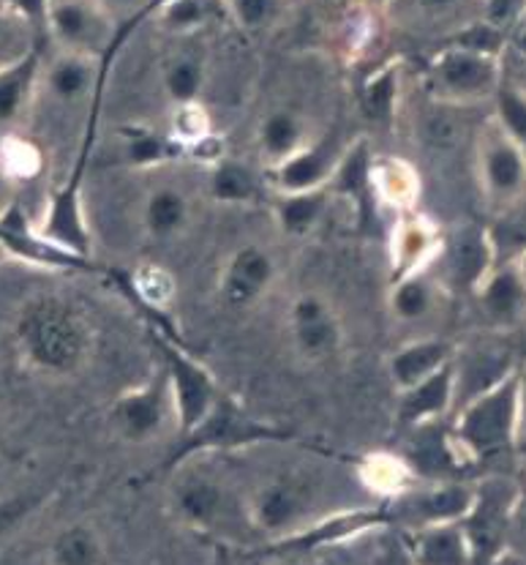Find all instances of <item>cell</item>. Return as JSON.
I'll return each instance as SVG.
<instances>
[{
  "label": "cell",
  "instance_id": "1f68e13d",
  "mask_svg": "<svg viewBox=\"0 0 526 565\" xmlns=\"http://www.w3.org/2000/svg\"><path fill=\"white\" fill-rule=\"evenodd\" d=\"M305 142H311L309 129L294 109H273V113L265 115L257 129V146L270 161V167L281 164L289 156L298 153Z\"/></svg>",
  "mask_w": 526,
  "mask_h": 565
},
{
  "label": "cell",
  "instance_id": "83f0119b",
  "mask_svg": "<svg viewBox=\"0 0 526 565\" xmlns=\"http://www.w3.org/2000/svg\"><path fill=\"white\" fill-rule=\"evenodd\" d=\"M398 535L404 539V546L415 565H475L461 522L431 524V527L407 530Z\"/></svg>",
  "mask_w": 526,
  "mask_h": 565
},
{
  "label": "cell",
  "instance_id": "7402d4cb",
  "mask_svg": "<svg viewBox=\"0 0 526 565\" xmlns=\"http://www.w3.org/2000/svg\"><path fill=\"white\" fill-rule=\"evenodd\" d=\"M472 298L483 322L494 331H513L526 322V281L516 263L494 265Z\"/></svg>",
  "mask_w": 526,
  "mask_h": 565
},
{
  "label": "cell",
  "instance_id": "d6a6232c",
  "mask_svg": "<svg viewBox=\"0 0 526 565\" xmlns=\"http://www.w3.org/2000/svg\"><path fill=\"white\" fill-rule=\"evenodd\" d=\"M439 292H442V287L437 285V279H431L429 270H423V274L390 281L387 307H390V315L398 322H420L433 315L439 303Z\"/></svg>",
  "mask_w": 526,
  "mask_h": 565
},
{
  "label": "cell",
  "instance_id": "ffe728a7",
  "mask_svg": "<svg viewBox=\"0 0 526 565\" xmlns=\"http://www.w3.org/2000/svg\"><path fill=\"white\" fill-rule=\"evenodd\" d=\"M0 246L9 257L25 259V263L42 265L50 270H94V259L74 257L47 244L36 233V222L28 218L20 203H11L0 213Z\"/></svg>",
  "mask_w": 526,
  "mask_h": 565
},
{
  "label": "cell",
  "instance_id": "277c9868",
  "mask_svg": "<svg viewBox=\"0 0 526 565\" xmlns=\"http://www.w3.org/2000/svg\"><path fill=\"white\" fill-rule=\"evenodd\" d=\"M518 489L522 483L507 476H489L475 481V503L470 514L461 519L475 565H494L502 552L511 550Z\"/></svg>",
  "mask_w": 526,
  "mask_h": 565
},
{
  "label": "cell",
  "instance_id": "4fadbf2b",
  "mask_svg": "<svg viewBox=\"0 0 526 565\" xmlns=\"http://www.w3.org/2000/svg\"><path fill=\"white\" fill-rule=\"evenodd\" d=\"M36 233L55 249L94 259V235H90L88 213L83 203V164L72 172L68 181L52 189L47 203H44V213L36 222Z\"/></svg>",
  "mask_w": 526,
  "mask_h": 565
},
{
  "label": "cell",
  "instance_id": "f35d334b",
  "mask_svg": "<svg viewBox=\"0 0 526 565\" xmlns=\"http://www.w3.org/2000/svg\"><path fill=\"white\" fill-rule=\"evenodd\" d=\"M363 109L374 124H390L398 109V63L379 68L363 85Z\"/></svg>",
  "mask_w": 526,
  "mask_h": 565
},
{
  "label": "cell",
  "instance_id": "8992f818",
  "mask_svg": "<svg viewBox=\"0 0 526 565\" xmlns=\"http://www.w3.org/2000/svg\"><path fill=\"white\" fill-rule=\"evenodd\" d=\"M311 511H314V483L292 472L268 478L246 500L248 527L270 541L298 533L300 527L314 522Z\"/></svg>",
  "mask_w": 526,
  "mask_h": 565
},
{
  "label": "cell",
  "instance_id": "f5cc1de1",
  "mask_svg": "<svg viewBox=\"0 0 526 565\" xmlns=\"http://www.w3.org/2000/svg\"><path fill=\"white\" fill-rule=\"evenodd\" d=\"M379 565H415L412 557H409L407 546H404V539L396 533V539H390V544L385 546L383 555H379Z\"/></svg>",
  "mask_w": 526,
  "mask_h": 565
},
{
  "label": "cell",
  "instance_id": "ba28073f",
  "mask_svg": "<svg viewBox=\"0 0 526 565\" xmlns=\"http://www.w3.org/2000/svg\"><path fill=\"white\" fill-rule=\"evenodd\" d=\"M494 265L496 257L489 227L480 222H464L442 235L431 268H439L437 285L442 290L455 292V296H475Z\"/></svg>",
  "mask_w": 526,
  "mask_h": 565
},
{
  "label": "cell",
  "instance_id": "db71d44e",
  "mask_svg": "<svg viewBox=\"0 0 526 565\" xmlns=\"http://www.w3.org/2000/svg\"><path fill=\"white\" fill-rule=\"evenodd\" d=\"M28 31L25 25H22L20 20H17L14 14H11L9 9H6V3L3 0H0V44H6V42H11V39H14V33L17 31Z\"/></svg>",
  "mask_w": 526,
  "mask_h": 565
},
{
  "label": "cell",
  "instance_id": "5b68a950",
  "mask_svg": "<svg viewBox=\"0 0 526 565\" xmlns=\"http://www.w3.org/2000/svg\"><path fill=\"white\" fill-rule=\"evenodd\" d=\"M285 429H279L273 424H265V420H257L251 413L243 411L238 402L222 394L216 407L205 415V420L196 424L186 435H181V448H175L170 454L167 467L175 470L178 465L192 459L194 454L235 451V448H248L257 446V443L285 440Z\"/></svg>",
  "mask_w": 526,
  "mask_h": 565
},
{
  "label": "cell",
  "instance_id": "ee69618b",
  "mask_svg": "<svg viewBox=\"0 0 526 565\" xmlns=\"http://www.w3.org/2000/svg\"><path fill=\"white\" fill-rule=\"evenodd\" d=\"M178 151H183L181 142L167 140V137L150 135V131H135L126 140V159L135 167H153L164 164L167 159H172Z\"/></svg>",
  "mask_w": 526,
  "mask_h": 565
},
{
  "label": "cell",
  "instance_id": "f907efd6",
  "mask_svg": "<svg viewBox=\"0 0 526 565\" xmlns=\"http://www.w3.org/2000/svg\"><path fill=\"white\" fill-rule=\"evenodd\" d=\"M518 451H526V361L518 363Z\"/></svg>",
  "mask_w": 526,
  "mask_h": 565
},
{
  "label": "cell",
  "instance_id": "f6af8a7d",
  "mask_svg": "<svg viewBox=\"0 0 526 565\" xmlns=\"http://www.w3.org/2000/svg\"><path fill=\"white\" fill-rule=\"evenodd\" d=\"M211 137V120L200 104H186L175 107V120H172V140L181 142L183 148L200 146L202 140Z\"/></svg>",
  "mask_w": 526,
  "mask_h": 565
},
{
  "label": "cell",
  "instance_id": "9c48e42d",
  "mask_svg": "<svg viewBox=\"0 0 526 565\" xmlns=\"http://www.w3.org/2000/svg\"><path fill=\"white\" fill-rule=\"evenodd\" d=\"M109 418H112L115 435L129 446H148L159 440L170 420H175V402H172L164 366L159 363L142 385L120 394Z\"/></svg>",
  "mask_w": 526,
  "mask_h": 565
},
{
  "label": "cell",
  "instance_id": "ab89813d",
  "mask_svg": "<svg viewBox=\"0 0 526 565\" xmlns=\"http://www.w3.org/2000/svg\"><path fill=\"white\" fill-rule=\"evenodd\" d=\"M491 104H494L491 118H494L496 124L502 126V131H505V135L526 153V90L502 79L500 90H496L494 102Z\"/></svg>",
  "mask_w": 526,
  "mask_h": 565
},
{
  "label": "cell",
  "instance_id": "9a60e30c",
  "mask_svg": "<svg viewBox=\"0 0 526 565\" xmlns=\"http://www.w3.org/2000/svg\"><path fill=\"white\" fill-rule=\"evenodd\" d=\"M352 140H346L341 131L314 137L305 142L298 153H292L281 164L270 167V183L276 194H298L325 189L333 181L341 159L350 151Z\"/></svg>",
  "mask_w": 526,
  "mask_h": 565
},
{
  "label": "cell",
  "instance_id": "6da1fadb",
  "mask_svg": "<svg viewBox=\"0 0 526 565\" xmlns=\"http://www.w3.org/2000/svg\"><path fill=\"white\" fill-rule=\"evenodd\" d=\"M11 339L22 363L33 372L74 377L94 359L96 326L72 298L42 292L17 309Z\"/></svg>",
  "mask_w": 526,
  "mask_h": 565
},
{
  "label": "cell",
  "instance_id": "7a4b0ae2",
  "mask_svg": "<svg viewBox=\"0 0 526 565\" xmlns=\"http://www.w3.org/2000/svg\"><path fill=\"white\" fill-rule=\"evenodd\" d=\"M518 372V369H516ZM516 372L470 405L453 413V437L472 467L518 454V377Z\"/></svg>",
  "mask_w": 526,
  "mask_h": 565
},
{
  "label": "cell",
  "instance_id": "e0dca14e",
  "mask_svg": "<svg viewBox=\"0 0 526 565\" xmlns=\"http://www.w3.org/2000/svg\"><path fill=\"white\" fill-rule=\"evenodd\" d=\"M390 524V516H387L385 505H377V509H355L344 511V514H333L328 519H316V522L305 524L298 533L285 535L279 541H270L273 544L276 557H289V555H303V552L322 550V546L341 544L346 539H355V535L366 533V530H377Z\"/></svg>",
  "mask_w": 526,
  "mask_h": 565
},
{
  "label": "cell",
  "instance_id": "836d02e7",
  "mask_svg": "<svg viewBox=\"0 0 526 565\" xmlns=\"http://www.w3.org/2000/svg\"><path fill=\"white\" fill-rule=\"evenodd\" d=\"M101 533L88 522L66 524L50 544V565H104Z\"/></svg>",
  "mask_w": 526,
  "mask_h": 565
},
{
  "label": "cell",
  "instance_id": "e575fe53",
  "mask_svg": "<svg viewBox=\"0 0 526 565\" xmlns=\"http://www.w3.org/2000/svg\"><path fill=\"white\" fill-rule=\"evenodd\" d=\"M211 198L222 205H243L254 203L259 198V181L243 161L222 156L211 164V178H207Z\"/></svg>",
  "mask_w": 526,
  "mask_h": 565
},
{
  "label": "cell",
  "instance_id": "8d00e7d4",
  "mask_svg": "<svg viewBox=\"0 0 526 565\" xmlns=\"http://www.w3.org/2000/svg\"><path fill=\"white\" fill-rule=\"evenodd\" d=\"M387 6L409 17H420V20H459L461 28L485 20L489 14V0H390Z\"/></svg>",
  "mask_w": 526,
  "mask_h": 565
},
{
  "label": "cell",
  "instance_id": "52a82bcc",
  "mask_svg": "<svg viewBox=\"0 0 526 565\" xmlns=\"http://www.w3.org/2000/svg\"><path fill=\"white\" fill-rule=\"evenodd\" d=\"M475 172L480 194L494 213L526 194V153L502 131L494 118L485 120L477 131Z\"/></svg>",
  "mask_w": 526,
  "mask_h": 565
},
{
  "label": "cell",
  "instance_id": "6125c7cd",
  "mask_svg": "<svg viewBox=\"0 0 526 565\" xmlns=\"http://www.w3.org/2000/svg\"><path fill=\"white\" fill-rule=\"evenodd\" d=\"M222 565H229V563H227V561H224V563H222Z\"/></svg>",
  "mask_w": 526,
  "mask_h": 565
},
{
  "label": "cell",
  "instance_id": "7dc6e473",
  "mask_svg": "<svg viewBox=\"0 0 526 565\" xmlns=\"http://www.w3.org/2000/svg\"><path fill=\"white\" fill-rule=\"evenodd\" d=\"M3 3L28 31L47 36V14L52 0H3Z\"/></svg>",
  "mask_w": 526,
  "mask_h": 565
},
{
  "label": "cell",
  "instance_id": "b9f144b4",
  "mask_svg": "<svg viewBox=\"0 0 526 565\" xmlns=\"http://www.w3.org/2000/svg\"><path fill=\"white\" fill-rule=\"evenodd\" d=\"M0 161H3V170L9 172L11 183L20 181H33V178L42 175L44 170V156L42 148L33 146L25 137H6L0 140Z\"/></svg>",
  "mask_w": 526,
  "mask_h": 565
},
{
  "label": "cell",
  "instance_id": "74e56055",
  "mask_svg": "<svg viewBox=\"0 0 526 565\" xmlns=\"http://www.w3.org/2000/svg\"><path fill=\"white\" fill-rule=\"evenodd\" d=\"M205 88V61L200 55H178L164 68V94L175 107L200 104Z\"/></svg>",
  "mask_w": 526,
  "mask_h": 565
},
{
  "label": "cell",
  "instance_id": "94428289",
  "mask_svg": "<svg viewBox=\"0 0 526 565\" xmlns=\"http://www.w3.org/2000/svg\"><path fill=\"white\" fill-rule=\"evenodd\" d=\"M0 443H3V431H0Z\"/></svg>",
  "mask_w": 526,
  "mask_h": 565
},
{
  "label": "cell",
  "instance_id": "4316f807",
  "mask_svg": "<svg viewBox=\"0 0 526 565\" xmlns=\"http://www.w3.org/2000/svg\"><path fill=\"white\" fill-rule=\"evenodd\" d=\"M42 68L39 47L0 63V126H14L31 109L36 88L42 85Z\"/></svg>",
  "mask_w": 526,
  "mask_h": 565
},
{
  "label": "cell",
  "instance_id": "603a6c76",
  "mask_svg": "<svg viewBox=\"0 0 526 565\" xmlns=\"http://www.w3.org/2000/svg\"><path fill=\"white\" fill-rule=\"evenodd\" d=\"M439 244L442 233L433 227L431 218L415 211L401 213L390 233V281L431 270Z\"/></svg>",
  "mask_w": 526,
  "mask_h": 565
},
{
  "label": "cell",
  "instance_id": "f546056e",
  "mask_svg": "<svg viewBox=\"0 0 526 565\" xmlns=\"http://www.w3.org/2000/svg\"><path fill=\"white\" fill-rule=\"evenodd\" d=\"M372 186L379 205L396 213L415 211L420 200V175L409 161L398 156H374Z\"/></svg>",
  "mask_w": 526,
  "mask_h": 565
},
{
  "label": "cell",
  "instance_id": "484cf974",
  "mask_svg": "<svg viewBox=\"0 0 526 565\" xmlns=\"http://www.w3.org/2000/svg\"><path fill=\"white\" fill-rule=\"evenodd\" d=\"M455 355V344L450 339L442 337H426L415 339V342L401 344L398 350H393L390 359H387V377H390L393 388L407 391L412 385L423 383L426 377H431L433 372H439L442 366H448Z\"/></svg>",
  "mask_w": 526,
  "mask_h": 565
},
{
  "label": "cell",
  "instance_id": "d6986e66",
  "mask_svg": "<svg viewBox=\"0 0 526 565\" xmlns=\"http://www.w3.org/2000/svg\"><path fill=\"white\" fill-rule=\"evenodd\" d=\"M276 281V259L257 244L238 246L218 276V296L227 307L246 309L257 303Z\"/></svg>",
  "mask_w": 526,
  "mask_h": 565
},
{
  "label": "cell",
  "instance_id": "30bf717a",
  "mask_svg": "<svg viewBox=\"0 0 526 565\" xmlns=\"http://www.w3.org/2000/svg\"><path fill=\"white\" fill-rule=\"evenodd\" d=\"M153 344L159 348V363L164 366L167 380H170L178 435H186L216 407L222 391H218L213 374L200 361L192 359L186 350L178 348L172 339L153 333Z\"/></svg>",
  "mask_w": 526,
  "mask_h": 565
},
{
  "label": "cell",
  "instance_id": "2e32d148",
  "mask_svg": "<svg viewBox=\"0 0 526 565\" xmlns=\"http://www.w3.org/2000/svg\"><path fill=\"white\" fill-rule=\"evenodd\" d=\"M170 509L183 527L196 533H216L227 519V489L218 483V478L186 470L175 476L170 489Z\"/></svg>",
  "mask_w": 526,
  "mask_h": 565
},
{
  "label": "cell",
  "instance_id": "11a10c76",
  "mask_svg": "<svg viewBox=\"0 0 526 565\" xmlns=\"http://www.w3.org/2000/svg\"><path fill=\"white\" fill-rule=\"evenodd\" d=\"M11 203H17L14 183H11L9 172L3 170V161H0V213H3Z\"/></svg>",
  "mask_w": 526,
  "mask_h": 565
},
{
  "label": "cell",
  "instance_id": "cb8c5ba5",
  "mask_svg": "<svg viewBox=\"0 0 526 565\" xmlns=\"http://www.w3.org/2000/svg\"><path fill=\"white\" fill-rule=\"evenodd\" d=\"M396 402V418L398 424L415 429V426L433 424V420H444L453 415L455 402V377H453V361L426 377L423 383L412 385L407 391H398Z\"/></svg>",
  "mask_w": 526,
  "mask_h": 565
},
{
  "label": "cell",
  "instance_id": "d590c367",
  "mask_svg": "<svg viewBox=\"0 0 526 565\" xmlns=\"http://www.w3.org/2000/svg\"><path fill=\"white\" fill-rule=\"evenodd\" d=\"M494 246L496 265L513 263L526 252V194L513 205L494 213V222L485 224Z\"/></svg>",
  "mask_w": 526,
  "mask_h": 565
},
{
  "label": "cell",
  "instance_id": "9f6ffc18",
  "mask_svg": "<svg viewBox=\"0 0 526 565\" xmlns=\"http://www.w3.org/2000/svg\"><path fill=\"white\" fill-rule=\"evenodd\" d=\"M513 263L518 265V274H522V279L526 281V252H524V255L518 257V259H513Z\"/></svg>",
  "mask_w": 526,
  "mask_h": 565
},
{
  "label": "cell",
  "instance_id": "c3c4849f",
  "mask_svg": "<svg viewBox=\"0 0 526 565\" xmlns=\"http://www.w3.org/2000/svg\"><path fill=\"white\" fill-rule=\"evenodd\" d=\"M202 20V3L200 0H170L164 6V22L175 31H192Z\"/></svg>",
  "mask_w": 526,
  "mask_h": 565
},
{
  "label": "cell",
  "instance_id": "f1b7e54d",
  "mask_svg": "<svg viewBox=\"0 0 526 565\" xmlns=\"http://www.w3.org/2000/svg\"><path fill=\"white\" fill-rule=\"evenodd\" d=\"M189 224H192V200L183 189L170 186V183L150 189L142 205V227L148 238L167 244L172 238H181Z\"/></svg>",
  "mask_w": 526,
  "mask_h": 565
},
{
  "label": "cell",
  "instance_id": "680465c9",
  "mask_svg": "<svg viewBox=\"0 0 526 565\" xmlns=\"http://www.w3.org/2000/svg\"><path fill=\"white\" fill-rule=\"evenodd\" d=\"M6 259H9V255H6V249H3V246H0V265H3Z\"/></svg>",
  "mask_w": 526,
  "mask_h": 565
},
{
  "label": "cell",
  "instance_id": "681fc988",
  "mask_svg": "<svg viewBox=\"0 0 526 565\" xmlns=\"http://www.w3.org/2000/svg\"><path fill=\"white\" fill-rule=\"evenodd\" d=\"M98 3H101L104 9H107L109 14L120 22V20H129V17L140 14V11L148 9L153 0H98Z\"/></svg>",
  "mask_w": 526,
  "mask_h": 565
},
{
  "label": "cell",
  "instance_id": "6f0895ef",
  "mask_svg": "<svg viewBox=\"0 0 526 565\" xmlns=\"http://www.w3.org/2000/svg\"><path fill=\"white\" fill-rule=\"evenodd\" d=\"M270 565H294L292 561H289V557H276V561L273 563H270Z\"/></svg>",
  "mask_w": 526,
  "mask_h": 565
},
{
  "label": "cell",
  "instance_id": "5bb4252c",
  "mask_svg": "<svg viewBox=\"0 0 526 565\" xmlns=\"http://www.w3.org/2000/svg\"><path fill=\"white\" fill-rule=\"evenodd\" d=\"M292 348L305 363H322L344 348V322L325 296L305 290L289 303Z\"/></svg>",
  "mask_w": 526,
  "mask_h": 565
},
{
  "label": "cell",
  "instance_id": "3957f363",
  "mask_svg": "<svg viewBox=\"0 0 526 565\" xmlns=\"http://www.w3.org/2000/svg\"><path fill=\"white\" fill-rule=\"evenodd\" d=\"M502 79H505L502 57L455 47V44L439 52L426 72V85L433 102L461 109L480 102H494Z\"/></svg>",
  "mask_w": 526,
  "mask_h": 565
},
{
  "label": "cell",
  "instance_id": "ac0fdd59",
  "mask_svg": "<svg viewBox=\"0 0 526 565\" xmlns=\"http://www.w3.org/2000/svg\"><path fill=\"white\" fill-rule=\"evenodd\" d=\"M518 369L513 353L500 344H470V348H455L453 355V377H455V402L453 413L470 405L480 394L500 385Z\"/></svg>",
  "mask_w": 526,
  "mask_h": 565
},
{
  "label": "cell",
  "instance_id": "7c38bea8",
  "mask_svg": "<svg viewBox=\"0 0 526 565\" xmlns=\"http://www.w3.org/2000/svg\"><path fill=\"white\" fill-rule=\"evenodd\" d=\"M118 20L98 0H52L47 36L57 50L104 57L112 44Z\"/></svg>",
  "mask_w": 526,
  "mask_h": 565
},
{
  "label": "cell",
  "instance_id": "44dd1931",
  "mask_svg": "<svg viewBox=\"0 0 526 565\" xmlns=\"http://www.w3.org/2000/svg\"><path fill=\"white\" fill-rule=\"evenodd\" d=\"M372 159L374 153L368 148V140L366 137H357V140H352L344 159H341L333 181L328 183L335 200L341 198L355 207L357 230H366V233L377 230V213L383 207L372 186Z\"/></svg>",
  "mask_w": 526,
  "mask_h": 565
},
{
  "label": "cell",
  "instance_id": "60d3db41",
  "mask_svg": "<svg viewBox=\"0 0 526 565\" xmlns=\"http://www.w3.org/2000/svg\"><path fill=\"white\" fill-rule=\"evenodd\" d=\"M412 470L404 462V457H393V454H374L363 462V481L383 494H401L409 489L412 481Z\"/></svg>",
  "mask_w": 526,
  "mask_h": 565
},
{
  "label": "cell",
  "instance_id": "d4e9b609",
  "mask_svg": "<svg viewBox=\"0 0 526 565\" xmlns=\"http://www.w3.org/2000/svg\"><path fill=\"white\" fill-rule=\"evenodd\" d=\"M101 83V57L79 55V52L57 50L42 68V85L61 104H77L88 99Z\"/></svg>",
  "mask_w": 526,
  "mask_h": 565
},
{
  "label": "cell",
  "instance_id": "816d5d0a",
  "mask_svg": "<svg viewBox=\"0 0 526 565\" xmlns=\"http://www.w3.org/2000/svg\"><path fill=\"white\" fill-rule=\"evenodd\" d=\"M526 544V483L518 489V503H516V516H513V533H511V546Z\"/></svg>",
  "mask_w": 526,
  "mask_h": 565
},
{
  "label": "cell",
  "instance_id": "7bdbcfd3",
  "mask_svg": "<svg viewBox=\"0 0 526 565\" xmlns=\"http://www.w3.org/2000/svg\"><path fill=\"white\" fill-rule=\"evenodd\" d=\"M131 281H135L137 296H140L142 301L153 309L170 307L172 298H175V292H178L175 276L155 263L140 265V268L135 270V276H131Z\"/></svg>",
  "mask_w": 526,
  "mask_h": 565
},
{
  "label": "cell",
  "instance_id": "4dcf8cb0",
  "mask_svg": "<svg viewBox=\"0 0 526 565\" xmlns=\"http://www.w3.org/2000/svg\"><path fill=\"white\" fill-rule=\"evenodd\" d=\"M331 189H314V192H298V194H276L273 218L279 230L289 238H303V235L314 233L325 218L328 207L333 203Z\"/></svg>",
  "mask_w": 526,
  "mask_h": 565
},
{
  "label": "cell",
  "instance_id": "bcb514c9",
  "mask_svg": "<svg viewBox=\"0 0 526 565\" xmlns=\"http://www.w3.org/2000/svg\"><path fill=\"white\" fill-rule=\"evenodd\" d=\"M44 498L39 494H17V498H0V546L22 527L39 511Z\"/></svg>",
  "mask_w": 526,
  "mask_h": 565
},
{
  "label": "cell",
  "instance_id": "8fae6325",
  "mask_svg": "<svg viewBox=\"0 0 526 565\" xmlns=\"http://www.w3.org/2000/svg\"><path fill=\"white\" fill-rule=\"evenodd\" d=\"M475 503V481H431L418 489L396 494L393 503H385L390 524H401V533L431 524H455L470 514Z\"/></svg>",
  "mask_w": 526,
  "mask_h": 565
},
{
  "label": "cell",
  "instance_id": "91938a15",
  "mask_svg": "<svg viewBox=\"0 0 526 565\" xmlns=\"http://www.w3.org/2000/svg\"><path fill=\"white\" fill-rule=\"evenodd\" d=\"M374 3H390V0H374Z\"/></svg>",
  "mask_w": 526,
  "mask_h": 565
}]
</instances>
